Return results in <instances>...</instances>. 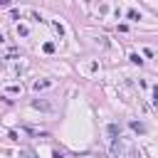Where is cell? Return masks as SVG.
Masks as SVG:
<instances>
[{
    "instance_id": "obj_1",
    "label": "cell",
    "mask_w": 158,
    "mask_h": 158,
    "mask_svg": "<svg viewBox=\"0 0 158 158\" xmlns=\"http://www.w3.org/2000/svg\"><path fill=\"white\" fill-rule=\"evenodd\" d=\"M118 151H121V141H118V138H114V146H111V153L116 156Z\"/></svg>"
},
{
    "instance_id": "obj_7",
    "label": "cell",
    "mask_w": 158,
    "mask_h": 158,
    "mask_svg": "<svg viewBox=\"0 0 158 158\" xmlns=\"http://www.w3.org/2000/svg\"><path fill=\"white\" fill-rule=\"evenodd\" d=\"M0 5H2V7H10V5H12V0H0Z\"/></svg>"
},
{
    "instance_id": "obj_6",
    "label": "cell",
    "mask_w": 158,
    "mask_h": 158,
    "mask_svg": "<svg viewBox=\"0 0 158 158\" xmlns=\"http://www.w3.org/2000/svg\"><path fill=\"white\" fill-rule=\"evenodd\" d=\"M109 133H111V136H116V133H118V126H114V123H111V126H109Z\"/></svg>"
},
{
    "instance_id": "obj_4",
    "label": "cell",
    "mask_w": 158,
    "mask_h": 158,
    "mask_svg": "<svg viewBox=\"0 0 158 158\" xmlns=\"http://www.w3.org/2000/svg\"><path fill=\"white\" fill-rule=\"evenodd\" d=\"M128 59H131V62H133V64H141V62H143V59H141V57H138V54H131V57H128Z\"/></svg>"
},
{
    "instance_id": "obj_2",
    "label": "cell",
    "mask_w": 158,
    "mask_h": 158,
    "mask_svg": "<svg viewBox=\"0 0 158 158\" xmlns=\"http://www.w3.org/2000/svg\"><path fill=\"white\" fill-rule=\"evenodd\" d=\"M126 15H128V20H141V15H138V12H136V10H128V12H126Z\"/></svg>"
},
{
    "instance_id": "obj_5",
    "label": "cell",
    "mask_w": 158,
    "mask_h": 158,
    "mask_svg": "<svg viewBox=\"0 0 158 158\" xmlns=\"http://www.w3.org/2000/svg\"><path fill=\"white\" fill-rule=\"evenodd\" d=\"M49 84H52V81H37V84H35V89H44V86H49Z\"/></svg>"
},
{
    "instance_id": "obj_9",
    "label": "cell",
    "mask_w": 158,
    "mask_h": 158,
    "mask_svg": "<svg viewBox=\"0 0 158 158\" xmlns=\"http://www.w3.org/2000/svg\"><path fill=\"white\" fill-rule=\"evenodd\" d=\"M131 158H141V156H136V153H133V156H131Z\"/></svg>"
},
{
    "instance_id": "obj_8",
    "label": "cell",
    "mask_w": 158,
    "mask_h": 158,
    "mask_svg": "<svg viewBox=\"0 0 158 158\" xmlns=\"http://www.w3.org/2000/svg\"><path fill=\"white\" fill-rule=\"evenodd\" d=\"M153 96H156V99H153V101H156V104H158V86H156V89H153Z\"/></svg>"
},
{
    "instance_id": "obj_3",
    "label": "cell",
    "mask_w": 158,
    "mask_h": 158,
    "mask_svg": "<svg viewBox=\"0 0 158 158\" xmlns=\"http://www.w3.org/2000/svg\"><path fill=\"white\" fill-rule=\"evenodd\" d=\"M131 128H133V131H143V123H138V121H131Z\"/></svg>"
}]
</instances>
